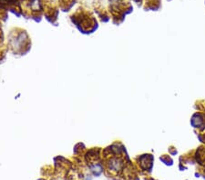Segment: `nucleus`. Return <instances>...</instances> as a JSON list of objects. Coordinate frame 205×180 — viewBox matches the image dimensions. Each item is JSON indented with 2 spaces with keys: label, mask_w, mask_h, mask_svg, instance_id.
Wrapping results in <instances>:
<instances>
[{
  "label": "nucleus",
  "mask_w": 205,
  "mask_h": 180,
  "mask_svg": "<svg viewBox=\"0 0 205 180\" xmlns=\"http://www.w3.org/2000/svg\"><path fill=\"white\" fill-rule=\"evenodd\" d=\"M107 168L108 170L114 174L118 175L120 174L125 167V162L122 157L121 156H111L107 161Z\"/></svg>",
  "instance_id": "f257e3e1"
},
{
  "label": "nucleus",
  "mask_w": 205,
  "mask_h": 180,
  "mask_svg": "<svg viewBox=\"0 0 205 180\" xmlns=\"http://www.w3.org/2000/svg\"><path fill=\"white\" fill-rule=\"evenodd\" d=\"M190 125L193 128L200 131L205 130V114L201 112H195L190 118Z\"/></svg>",
  "instance_id": "f03ea898"
},
{
  "label": "nucleus",
  "mask_w": 205,
  "mask_h": 180,
  "mask_svg": "<svg viewBox=\"0 0 205 180\" xmlns=\"http://www.w3.org/2000/svg\"><path fill=\"white\" fill-rule=\"evenodd\" d=\"M27 39H28V35L26 34V32L19 33L13 40V47L16 48H20L22 45H24Z\"/></svg>",
  "instance_id": "7ed1b4c3"
},
{
  "label": "nucleus",
  "mask_w": 205,
  "mask_h": 180,
  "mask_svg": "<svg viewBox=\"0 0 205 180\" xmlns=\"http://www.w3.org/2000/svg\"><path fill=\"white\" fill-rule=\"evenodd\" d=\"M89 168H90V171L92 172V174L96 176L100 175L101 173L103 172V166H102V165L98 162H94L91 165H89Z\"/></svg>",
  "instance_id": "20e7f679"
},
{
  "label": "nucleus",
  "mask_w": 205,
  "mask_h": 180,
  "mask_svg": "<svg viewBox=\"0 0 205 180\" xmlns=\"http://www.w3.org/2000/svg\"><path fill=\"white\" fill-rule=\"evenodd\" d=\"M29 8L33 11H39L41 10V1L40 0H30L29 1Z\"/></svg>",
  "instance_id": "39448f33"
},
{
  "label": "nucleus",
  "mask_w": 205,
  "mask_h": 180,
  "mask_svg": "<svg viewBox=\"0 0 205 180\" xmlns=\"http://www.w3.org/2000/svg\"><path fill=\"white\" fill-rule=\"evenodd\" d=\"M160 160L163 164H165L166 165H173V160L170 158V156H169V155H161V156L160 157Z\"/></svg>",
  "instance_id": "423d86ee"
},
{
  "label": "nucleus",
  "mask_w": 205,
  "mask_h": 180,
  "mask_svg": "<svg viewBox=\"0 0 205 180\" xmlns=\"http://www.w3.org/2000/svg\"><path fill=\"white\" fill-rule=\"evenodd\" d=\"M169 153H170V155H177V149L175 148V147H173V146H170V148H169Z\"/></svg>",
  "instance_id": "0eeeda50"
},
{
  "label": "nucleus",
  "mask_w": 205,
  "mask_h": 180,
  "mask_svg": "<svg viewBox=\"0 0 205 180\" xmlns=\"http://www.w3.org/2000/svg\"><path fill=\"white\" fill-rule=\"evenodd\" d=\"M195 176H197V177L198 176H200V173H195Z\"/></svg>",
  "instance_id": "6e6552de"
}]
</instances>
